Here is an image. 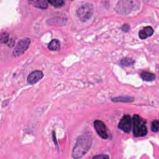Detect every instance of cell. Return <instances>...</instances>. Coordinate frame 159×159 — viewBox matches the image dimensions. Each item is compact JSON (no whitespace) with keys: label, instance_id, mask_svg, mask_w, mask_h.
<instances>
[{"label":"cell","instance_id":"1","mask_svg":"<svg viewBox=\"0 0 159 159\" xmlns=\"http://www.w3.org/2000/svg\"><path fill=\"white\" fill-rule=\"evenodd\" d=\"M92 144V137L89 133L80 137L73 148L72 155L73 158H82L90 149Z\"/></svg>","mask_w":159,"mask_h":159},{"label":"cell","instance_id":"2","mask_svg":"<svg viewBox=\"0 0 159 159\" xmlns=\"http://www.w3.org/2000/svg\"><path fill=\"white\" fill-rule=\"evenodd\" d=\"M133 134L136 137H143L147 134V129L142 119L137 114L133 117Z\"/></svg>","mask_w":159,"mask_h":159},{"label":"cell","instance_id":"3","mask_svg":"<svg viewBox=\"0 0 159 159\" xmlns=\"http://www.w3.org/2000/svg\"><path fill=\"white\" fill-rule=\"evenodd\" d=\"M93 13V7L91 3H86L80 7L77 11V15L82 21H87L91 17Z\"/></svg>","mask_w":159,"mask_h":159},{"label":"cell","instance_id":"4","mask_svg":"<svg viewBox=\"0 0 159 159\" xmlns=\"http://www.w3.org/2000/svg\"><path fill=\"white\" fill-rule=\"evenodd\" d=\"M30 44L31 40L29 38H24L20 40L13 50V55L14 57H19L23 55L28 49Z\"/></svg>","mask_w":159,"mask_h":159},{"label":"cell","instance_id":"5","mask_svg":"<svg viewBox=\"0 0 159 159\" xmlns=\"http://www.w3.org/2000/svg\"><path fill=\"white\" fill-rule=\"evenodd\" d=\"M119 128L126 133L131 131L132 128V119L129 115H125L119 123Z\"/></svg>","mask_w":159,"mask_h":159},{"label":"cell","instance_id":"6","mask_svg":"<svg viewBox=\"0 0 159 159\" xmlns=\"http://www.w3.org/2000/svg\"><path fill=\"white\" fill-rule=\"evenodd\" d=\"M94 127L98 134L102 138L104 139H106L108 137L106 127L102 121H98V120L95 121L94 122Z\"/></svg>","mask_w":159,"mask_h":159},{"label":"cell","instance_id":"7","mask_svg":"<svg viewBox=\"0 0 159 159\" xmlns=\"http://www.w3.org/2000/svg\"><path fill=\"white\" fill-rule=\"evenodd\" d=\"M138 5L137 2L134 1H126V2H119L117 4V7L118 8L119 12L124 11H130L132 9L134 8Z\"/></svg>","mask_w":159,"mask_h":159},{"label":"cell","instance_id":"8","mask_svg":"<svg viewBox=\"0 0 159 159\" xmlns=\"http://www.w3.org/2000/svg\"><path fill=\"white\" fill-rule=\"evenodd\" d=\"M44 74L41 71L35 70L31 73L28 76L27 82L29 85H34L43 78Z\"/></svg>","mask_w":159,"mask_h":159},{"label":"cell","instance_id":"9","mask_svg":"<svg viewBox=\"0 0 159 159\" xmlns=\"http://www.w3.org/2000/svg\"><path fill=\"white\" fill-rule=\"evenodd\" d=\"M154 32L153 28L150 26H147L143 29L139 31V36L141 39H145L149 37H150Z\"/></svg>","mask_w":159,"mask_h":159},{"label":"cell","instance_id":"10","mask_svg":"<svg viewBox=\"0 0 159 159\" xmlns=\"http://www.w3.org/2000/svg\"><path fill=\"white\" fill-rule=\"evenodd\" d=\"M141 78L144 80V81L146 82H152L155 80V74L148 72H143L141 74Z\"/></svg>","mask_w":159,"mask_h":159},{"label":"cell","instance_id":"11","mask_svg":"<svg viewBox=\"0 0 159 159\" xmlns=\"http://www.w3.org/2000/svg\"><path fill=\"white\" fill-rule=\"evenodd\" d=\"M48 48L51 50H58L61 48V43L57 39H53L49 43Z\"/></svg>","mask_w":159,"mask_h":159},{"label":"cell","instance_id":"12","mask_svg":"<svg viewBox=\"0 0 159 159\" xmlns=\"http://www.w3.org/2000/svg\"><path fill=\"white\" fill-rule=\"evenodd\" d=\"M34 5L40 9H46L48 7V2L44 0H40V1H35L33 2Z\"/></svg>","mask_w":159,"mask_h":159},{"label":"cell","instance_id":"13","mask_svg":"<svg viewBox=\"0 0 159 159\" xmlns=\"http://www.w3.org/2000/svg\"><path fill=\"white\" fill-rule=\"evenodd\" d=\"M47 2L56 8H61L65 4V2L63 0H50Z\"/></svg>","mask_w":159,"mask_h":159},{"label":"cell","instance_id":"14","mask_svg":"<svg viewBox=\"0 0 159 159\" xmlns=\"http://www.w3.org/2000/svg\"><path fill=\"white\" fill-rule=\"evenodd\" d=\"M134 63V61L131 58H125L121 61V65L123 66H130Z\"/></svg>","mask_w":159,"mask_h":159},{"label":"cell","instance_id":"15","mask_svg":"<svg viewBox=\"0 0 159 159\" xmlns=\"http://www.w3.org/2000/svg\"><path fill=\"white\" fill-rule=\"evenodd\" d=\"M130 97H117L113 99L114 102H130L132 100H130Z\"/></svg>","mask_w":159,"mask_h":159},{"label":"cell","instance_id":"16","mask_svg":"<svg viewBox=\"0 0 159 159\" xmlns=\"http://www.w3.org/2000/svg\"><path fill=\"white\" fill-rule=\"evenodd\" d=\"M151 129L153 132H157L159 130V122L157 120H155L152 122L151 126Z\"/></svg>","mask_w":159,"mask_h":159},{"label":"cell","instance_id":"17","mask_svg":"<svg viewBox=\"0 0 159 159\" xmlns=\"http://www.w3.org/2000/svg\"><path fill=\"white\" fill-rule=\"evenodd\" d=\"M9 41V34L7 32H4L1 35V41L2 43H7Z\"/></svg>","mask_w":159,"mask_h":159},{"label":"cell","instance_id":"18","mask_svg":"<svg viewBox=\"0 0 159 159\" xmlns=\"http://www.w3.org/2000/svg\"><path fill=\"white\" fill-rule=\"evenodd\" d=\"M121 29L124 32H128L130 30V26L129 24H123V26L121 27Z\"/></svg>","mask_w":159,"mask_h":159},{"label":"cell","instance_id":"19","mask_svg":"<svg viewBox=\"0 0 159 159\" xmlns=\"http://www.w3.org/2000/svg\"><path fill=\"white\" fill-rule=\"evenodd\" d=\"M109 157L108 155H105V154H101L99 155H96L93 157V158H109Z\"/></svg>","mask_w":159,"mask_h":159}]
</instances>
